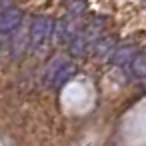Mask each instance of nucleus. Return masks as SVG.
Instances as JSON below:
<instances>
[{"label": "nucleus", "instance_id": "10", "mask_svg": "<svg viewBox=\"0 0 146 146\" xmlns=\"http://www.w3.org/2000/svg\"><path fill=\"white\" fill-rule=\"evenodd\" d=\"M0 52H2V38H0Z\"/></svg>", "mask_w": 146, "mask_h": 146}, {"label": "nucleus", "instance_id": "1", "mask_svg": "<svg viewBox=\"0 0 146 146\" xmlns=\"http://www.w3.org/2000/svg\"><path fill=\"white\" fill-rule=\"evenodd\" d=\"M54 34V22L50 16H36L28 28V48L36 54H42L50 44Z\"/></svg>", "mask_w": 146, "mask_h": 146}, {"label": "nucleus", "instance_id": "8", "mask_svg": "<svg viewBox=\"0 0 146 146\" xmlns=\"http://www.w3.org/2000/svg\"><path fill=\"white\" fill-rule=\"evenodd\" d=\"M10 54L12 58H20L26 50H28V32H18L12 40V46H10Z\"/></svg>", "mask_w": 146, "mask_h": 146}, {"label": "nucleus", "instance_id": "5", "mask_svg": "<svg viewBox=\"0 0 146 146\" xmlns=\"http://www.w3.org/2000/svg\"><path fill=\"white\" fill-rule=\"evenodd\" d=\"M78 14H70L66 18H62L56 26H54V34L58 38L60 44H70V40L78 34V24H76Z\"/></svg>", "mask_w": 146, "mask_h": 146}, {"label": "nucleus", "instance_id": "4", "mask_svg": "<svg viewBox=\"0 0 146 146\" xmlns=\"http://www.w3.org/2000/svg\"><path fill=\"white\" fill-rule=\"evenodd\" d=\"M22 10L20 8H4V10H0V36H4V34H12L20 28L22 24Z\"/></svg>", "mask_w": 146, "mask_h": 146}, {"label": "nucleus", "instance_id": "6", "mask_svg": "<svg viewBox=\"0 0 146 146\" xmlns=\"http://www.w3.org/2000/svg\"><path fill=\"white\" fill-rule=\"evenodd\" d=\"M134 56H136V44L126 42V44L114 46V50H112V64L114 66H126Z\"/></svg>", "mask_w": 146, "mask_h": 146}, {"label": "nucleus", "instance_id": "9", "mask_svg": "<svg viewBox=\"0 0 146 146\" xmlns=\"http://www.w3.org/2000/svg\"><path fill=\"white\" fill-rule=\"evenodd\" d=\"M128 66H130L132 76H136V78H146V52L136 54V56L128 62Z\"/></svg>", "mask_w": 146, "mask_h": 146}, {"label": "nucleus", "instance_id": "3", "mask_svg": "<svg viewBox=\"0 0 146 146\" xmlns=\"http://www.w3.org/2000/svg\"><path fill=\"white\" fill-rule=\"evenodd\" d=\"M74 74H76V64L74 62L64 60V58H56L44 74V82L52 88H62L66 82H70V78Z\"/></svg>", "mask_w": 146, "mask_h": 146}, {"label": "nucleus", "instance_id": "7", "mask_svg": "<svg viewBox=\"0 0 146 146\" xmlns=\"http://www.w3.org/2000/svg\"><path fill=\"white\" fill-rule=\"evenodd\" d=\"M114 46H116V42H114V38L112 36H100L94 44H92V48L90 50H94V56L96 58H106L112 50H114Z\"/></svg>", "mask_w": 146, "mask_h": 146}, {"label": "nucleus", "instance_id": "2", "mask_svg": "<svg viewBox=\"0 0 146 146\" xmlns=\"http://www.w3.org/2000/svg\"><path fill=\"white\" fill-rule=\"evenodd\" d=\"M102 28H104V18H96L90 24H86V28L70 40V52L74 56H84L92 48V44L100 38Z\"/></svg>", "mask_w": 146, "mask_h": 146}]
</instances>
